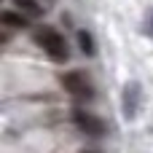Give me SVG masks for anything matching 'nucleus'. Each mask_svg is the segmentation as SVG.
Returning <instances> with one entry per match:
<instances>
[{
  "label": "nucleus",
  "mask_w": 153,
  "mask_h": 153,
  "mask_svg": "<svg viewBox=\"0 0 153 153\" xmlns=\"http://www.w3.org/2000/svg\"><path fill=\"white\" fill-rule=\"evenodd\" d=\"M32 38H35V43H38L54 62H67V59H70L67 40H65V35H62L56 27H51V24H40V27H35Z\"/></svg>",
  "instance_id": "f257e3e1"
},
{
  "label": "nucleus",
  "mask_w": 153,
  "mask_h": 153,
  "mask_svg": "<svg viewBox=\"0 0 153 153\" xmlns=\"http://www.w3.org/2000/svg\"><path fill=\"white\" fill-rule=\"evenodd\" d=\"M78 46H81V51L86 56H94L97 54V43H94L91 32H86V30H78Z\"/></svg>",
  "instance_id": "0eeeda50"
},
{
  "label": "nucleus",
  "mask_w": 153,
  "mask_h": 153,
  "mask_svg": "<svg viewBox=\"0 0 153 153\" xmlns=\"http://www.w3.org/2000/svg\"><path fill=\"white\" fill-rule=\"evenodd\" d=\"M140 105H143V86L137 81H129L121 91V113L126 121H134L137 113H140Z\"/></svg>",
  "instance_id": "7ed1b4c3"
},
{
  "label": "nucleus",
  "mask_w": 153,
  "mask_h": 153,
  "mask_svg": "<svg viewBox=\"0 0 153 153\" xmlns=\"http://www.w3.org/2000/svg\"><path fill=\"white\" fill-rule=\"evenodd\" d=\"M151 30H153V13H151Z\"/></svg>",
  "instance_id": "6e6552de"
},
{
  "label": "nucleus",
  "mask_w": 153,
  "mask_h": 153,
  "mask_svg": "<svg viewBox=\"0 0 153 153\" xmlns=\"http://www.w3.org/2000/svg\"><path fill=\"white\" fill-rule=\"evenodd\" d=\"M83 153H97V151H83Z\"/></svg>",
  "instance_id": "1a4fd4ad"
},
{
  "label": "nucleus",
  "mask_w": 153,
  "mask_h": 153,
  "mask_svg": "<svg viewBox=\"0 0 153 153\" xmlns=\"http://www.w3.org/2000/svg\"><path fill=\"white\" fill-rule=\"evenodd\" d=\"M59 83L75 100H91L94 97V83L83 70H67L65 75H59Z\"/></svg>",
  "instance_id": "f03ea898"
},
{
  "label": "nucleus",
  "mask_w": 153,
  "mask_h": 153,
  "mask_svg": "<svg viewBox=\"0 0 153 153\" xmlns=\"http://www.w3.org/2000/svg\"><path fill=\"white\" fill-rule=\"evenodd\" d=\"M13 5H16V11H22L24 16H30V19H35V16H40L43 13V8H40V3L38 0H11Z\"/></svg>",
  "instance_id": "423d86ee"
},
{
  "label": "nucleus",
  "mask_w": 153,
  "mask_h": 153,
  "mask_svg": "<svg viewBox=\"0 0 153 153\" xmlns=\"http://www.w3.org/2000/svg\"><path fill=\"white\" fill-rule=\"evenodd\" d=\"M73 124H75L86 137H102V134L108 132L105 121H102L100 116H94V113L83 110V108H75V110H73Z\"/></svg>",
  "instance_id": "20e7f679"
},
{
  "label": "nucleus",
  "mask_w": 153,
  "mask_h": 153,
  "mask_svg": "<svg viewBox=\"0 0 153 153\" xmlns=\"http://www.w3.org/2000/svg\"><path fill=\"white\" fill-rule=\"evenodd\" d=\"M0 24L8 27V30H24V27H30V16H24L22 11H3Z\"/></svg>",
  "instance_id": "39448f33"
}]
</instances>
